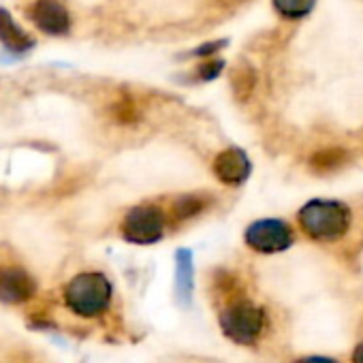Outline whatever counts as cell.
<instances>
[{
  "mask_svg": "<svg viewBox=\"0 0 363 363\" xmlns=\"http://www.w3.org/2000/svg\"><path fill=\"white\" fill-rule=\"evenodd\" d=\"M299 225L312 240L331 242L342 238L350 225V212L337 201H310L299 212Z\"/></svg>",
  "mask_w": 363,
  "mask_h": 363,
  "instance_id": "6da1fadb",
  "label": "cell"
},
{
  "mask_svg": "<svg viewBox=\"0 0 363 363\" xmlns=\"http://www.w3.org/2000/svg\"><path fill=\"white\" fill-rule=\"evenodd\" d=\"M65 299L75 314L92 318L107 310L111 284L103 274H79L67 284Z\"/></svg>",
  "mask_w": 363,
  "mask_h": 363,
  "instance_id": "7a4b0ae2",
  "label": "cell"
},
{
  "mask_svg": "<svg viewBox=\"0 0 363 363\" xmlns=\"http://www.w3.org/2000/svg\"><path fill=\"white\" fill-rule=\"evenodd\" d=\"M220 327L227 337L238 344H255L265 327V314L261 308L246 299L229 303L220 316Z\"/></svg>",
  "mask_w": 363,
  "mask_h": 363,
  "instance_id": "3957f363",
  "label": "cell"
},
{
  "mask_svg": "<svg viewBox=\"0 0 363 363\" xmlns=\"http://www.w3.org/2000/svg\"><path fill=\"white\" fill-rule=\"evenodd\" d=\"M164 233V216L154 206H137L133 208L124 223L122 235L130 244H154Z\"/></svg>",
  "mask_w": 363,
  "mask_h": 363,
  "instance_id": "277c9868",
  "label": "cell"
},
{
  "mask_svg": "<svg viewBox=\"0 0 363 363\" xmlns=\"http://www.w3.org/2000/svg\"><path fill=\"white\" fill-rule=\"evenodd\" d=\"M246 244L257 252H280L293 244V231L282 220H257L246 229Z\"/></svg>",
  "mask_w": 363,
  "mask_h": 363,
  "instance_id": "5b68a950",
  "label": "cell"
},
{
  "mask_svg": "<svg viewBox=\"0 0 363 363\" xmlns=\"http://www.w3.org/2000/svg\"><path fill=\"white\" fill-rule=\"evenodd\" d=\"M37 293V282L33 276L20 267H3L0 269V301L5 303H22L28 301Z\"/></svg>",
  "mask_w": 363,
  "mask_h": 363,
  "instance_id": "8992f818",
  "label": "cell"
},
{
  "mask_svg": "<svg viewBox=\"0 0 363 363\" xmlns=\"http://www.w3.org/2000/svg\"><path fill=\"white\" fill-rule=\"evenodd\" d=\"M30 18L48 35H65L71 26L69 11L58 0H37L30 9Z\"/></svg>",
  "mask_w": 363,
  "mask_h": 363,
  "instance_id": "52a82bcc",
  "label": "cell"
},
{
  "mask_svg": "<svg viewBox=\"0 0 363 363\" xmlns=\"http://www.w3.org/2000/svg\"><path fill=\"white\" fill-rule=\"evenodd\" d=\"M214 173L220 182L231 186H238L248 177L250 173V160L248 156L238 150V147H229L225 152H220L214 160Z\"/></svg>",
  "mask_w": 363,
  "mask_h": 363,
  "instance_id": "ba28073f",
  "label": "cell"
},
{
  "mask_svg": "<svg viewBox=\"0 0 363 363\" xmlns=\"http://www.w3.org/2000/svg\"><path fill=\"white\" fill-rule=\"evenodd\" d=\"M0 41L11 52H26L35 45V39L24 33L5 9H0Z\"/></svg>",
  "mask_w": 363,
  "mask_h": 363,
  "instance_id": "9c48e42d",
  "label": "cell"
},
{
  "mask_svg": "<svg viewBox=\"0 0 363 363\" xmlns=\"http://www.w3.org/2000/svg\"><path fill=\"white\" fill-rule=\"evenodd\" d=\"M177 297L179 301H189L193 291V255L189 250H177Z\"/></svg>",
  "mask_w": 363,
  "mask_h": 363,
  "instance_id": "30bf717a",
  "label": "cell"
},
{
  "mask_svg": "<svg viewBox=\"0 0 363 363\" xmlns=\"http://www.w3.org/2000/svg\"><path fill=\"white\" fill-rule=\"evenodd\" d=\"M348 152L342 150V147H327V150H320L316 152L312 158H310V167L318 173H331V171H337L342 169L346 162H348Z\"/></svg>",
  "mask_w": 363,
  "mask_h": 363,
  "instance_id": "8fae6325",
  "label": "cell"
},
{
  "mask_svg": "<svg viewBox=\"0 0 363 363\" xmlns=\"http://www.w3.org/2000/svg\"><path fill=\"white\" fill-rule=\"evenodd\" d=\"M210 206V197L206 195H184L173 203V218L177 223L195 218Z\"/></svg>",
  "mask_w": 363,
  "mask_h": 363,
  "instance_id": "7c38bea8",
  "label": "cell"
},
{
  "mask_svg": "<svg viewBox=\"0 0 363 363\" xmlns=\"http://www.w3.org/2000/svg\"><path fill=\"white\" fill-rule=\"evenodd\" d=\"M231 84H233L235 96L240 101H246L252 94V88H255V71L250 67H246V65L238 67L235 73L231 75Z\"/></svg>",
  "mask_w": 363,
  "mask_h": 363,
  "instance_id": "4fadbf2b",
  "label": "cell"
},
{
  "mask_svg": "<svg viewBox=\"0 0 363 363\" xmlns=\"http://www.w3.org/2000/svg\"><path fill=\"white\" fill-rule=\"evenodd\" d=\"M274 7L284 18H303L312 11L314 0H274Z\"/></svg>",
  "mask_w": 363,
  "mask_h": 363,
  "instance_id": "5bb4252c",
  "label": "cell"
},
{
  "mask_svg": "<svg viewBox=\"0 0 363 363\" xmlns=\"http://www.w3.org/2000/svg\"><path fill=\"white\" fill-rule=\"evenodd\" d=\"M113 113H116V118H118L120 122H124V124H128V122H133V120L137 118V111H135L133 103H128V101L118 103V105L113 107Z\"/></svg>",
  "mask_w": 363,
  "mask_h": 363,
  "instance_id": "9a60e30c",
  "label": "cell"
},
{
  "mask_svg": "<svg viewBox=\"0 0 363 363\" xmlns=\"http://www.w3.org/2000/svg\"><path fill=\"white\" fill-rule=\"evenodd\" d=\"M220 69H223V65H220L218 60H214V62L203 65V67L199 69V73H201L203 79H212V77H216V75L220 73Z\"/></svg>",
  "mask_w": 363,
  "mask_h": 363,
  "instance_id": "2e32d148",
  "label": "cell"
},
{
  "mask_svg": "<svg viewBox=\"0 0 363 363\" xmlns=\"http://www.w3.org/2000/svg\"><path fill=\"white\" fill-rule=\"evenodd\" d=\"M297 363H337V361L327 359V357H306V359H299Z\"/></svg>",
  "mask_w": 363,
  "mask_h": 363,
  "instance_id": "e0dca14e",
  "label": "cell"
},
{
  "mask_svg": "<svg viewBox=\"0 0 363 363\" xmlns=\"http://www.w3.org/2000/svg\"><path fill=\"white\" fill-rule=\"evenodd\" d=\"M352 363H363V344L357 346V350L352 354Z\"/></svg>",
  "mask_w": 363,
  "mask_h": 363,
  "instance_id": "ac0fdd59",
  "label": "cell"
}]
</instances>
